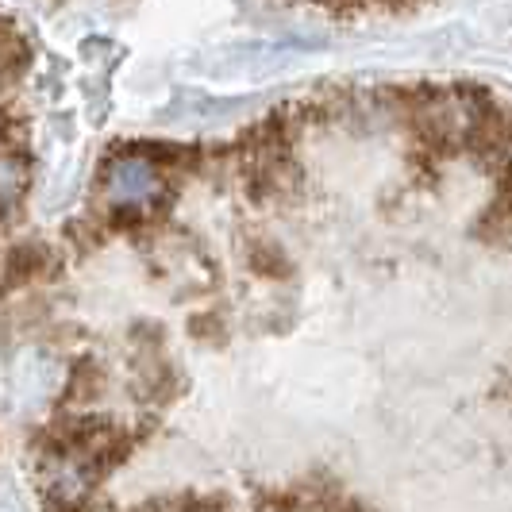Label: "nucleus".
Masks as SVG:
<instances>
[{
    "label": "nucleus",
    "instance_id": "f257e3e1",
    "mask_svg": "<svg viewBox=\"0 0 512 512\" xmlns=\"http://www.w3.org/2000/svg\"><path fill=\"white\" fill-rule=\"evenodd\" d=\"M158 193V170L151 162H139V158H124L108 170V181H104V197L112 208H139L154 201Z\"/></svg>",
    "mask_w": 512,
    "mask_h": 512
},
{
    "label": "nucleus",
    "instance_id": "f03ea898",
    "mask_svg": "<svg viewBox=\"0 0 512 512\" xmlns=\"http://www.w3.org/2000/svg\"><path fill=\"white\" fill-rule=\"evenodd\" d=\"M47 489H51V493H58L62 501H74V497H81V493L89 489V474L81 470V462L58 459L51 466V474H47Z\"/></svg>",
    "mask_w": 512,
    "mask_h": 512
}]
</instances>
